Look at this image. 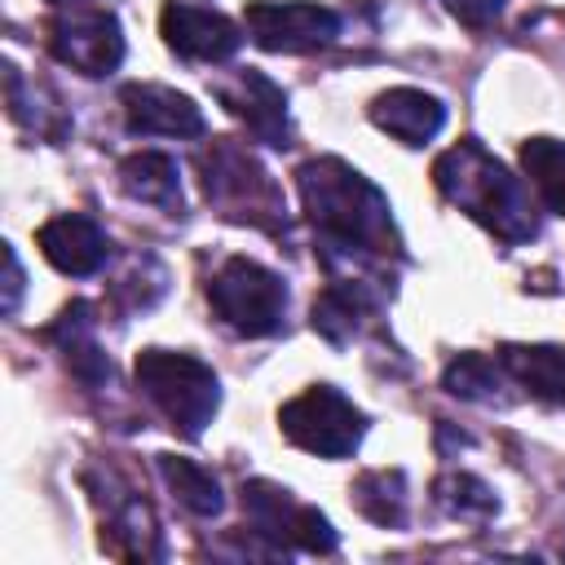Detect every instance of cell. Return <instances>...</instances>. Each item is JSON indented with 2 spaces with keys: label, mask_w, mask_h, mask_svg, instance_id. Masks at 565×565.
Wrapping results in <instances>:
<instances>
[{
  "label": "cell",
  "mask_w": 565,
  "mask_h": 565,
  "mask_svg": "<svg viewBox=\"0 0 565 565\" xmlns=\"http://www.w3.org/2000/svg\"><path fill=\"white\" fill-rule=\"evenodd\" d=\"M159 472L168 481V490L177 494V503L194 516H216L225 508V494H221V481L194 463V459H181V455H159Z\"/></svg>",
  "instance_id": "cell-17"
},
{
  "label": "cell",
  "mask_w": 565,
  "mask_h": 565,
  "mask_svg": "<svg viewBox=\"0 0 565 565\" xmlns=\"http://www.w3.org/2000/svg\"><path fill=\"white\" fill-rule=\"evenodd\" d=\"M119 185L141 199V203H177L181 199V177H177V163L168 154H154V150H141V154H128L119 163Z\"/></svg>",
  "instance_id": "cell-18"
},
{
  "label": "cell",
  "mask_w": 565,
  "mask_h": 565,
  "mask_svg": "<svg viewBox=\"0 0 565 565\" xmlns=\"http://www.w3.org/2000/svg\"><path fill=\"white\" fill-rule=\"evenodd\" d=\"M437 190L468 212L477 225H486L503 243H530L539 234V212L521 177H512L477 137H463L433 163Z\"/></svg>",
  "instance_id": "cell-2"
},
{
  "label": "cell",
  "mask_w": 565,
  "mask_h": 565,
  "mask_svg": "<svg viewBox=\"0 0 565 565\" xmlns=\"http://www.w3.org/2000/svg\"><path fill=\"white\" fill-rule=\"evenodd\" d=\"M159 31H163V44L177 57H190V62H230L238 53V44H243L238 22H230L216 9L185 4V0H168L163 4Z\"/></svg>",
  "instance_id": "cell-10"
},
{
  "label": "cell",
  "mask_w": 565,
  "mask_h": 565,
  "mask_svg": "<svg viewBox=\"0 0 565 565\" xmlns=\"http://www.w3.org/2000/svg\"><path fill=\"white\" fill-rule=\"evenodd\" d=\"M300 203L322 234L327 256H358V260H380L402 247L393 230V207L388 199L344 159H309L296 172Z\"/></svg>",
  "instance_id": "cell-1"
},
{
  "label": "cell",
  "mask_w": 565,
  "mask_h": 565,
  "mask_svg": "<svg viewBox=\"0 0 565 565\" xmlns=\"http://www.w3.org/2000/svg\"><path fill=\"white\" fill-rule=\"evenodd\" d=\"M278 428L291 446H300L318 459H344L358 450V441L366 433V415L340 388L313 384L278 411Z\"/></svg>",
  "instance_id": "cell-5"
},
{
  "label": "cell",
  "mask_w": 565,
  "mask_h": 565,
  "mask_svg": "<svg viewBox=\"0 0 565 565\" xmlns=\"http://www.w3.org/2000/svg\"><path fill=\"white\" fill-rule=\"evenodd\" d=\"M199 172H203V194L234 221H252V225H274L282 216V199L269 181V172L234 141H216L212 150L199 154Z\"/></svg>",
  "instance_id": "cell-6"
},
{
  "label": "cell",
  "mask_w": 565,
  "mask_h": 565,
  "mask_svg": "<svg viewBox=\"0 0 565 565\" xmlns=\"http://www.w3.org/2000/svg\"><path fill=\"white\" fill-rule=\"evenodd\" d=\"M521 168L530 177V185L539 190V199L565 216V141L556 137H530L521 146Z\"/></svg>",
  "instance_id": "cell-19"
},
{
  "label": "cell",
  "mask_w": 565,
  "mask_h": 565,
  "mask_svg": "<svg viewBox=\"0 0 565 565\" xmlns=\"http://www.w3.org/2000/svg\"><path fill=\"white\" fill-rule=\"evenodd\" d=\"M243 508H247L252 530L260 539H274L278 547H296V552H313V556L335 552L331 521L318 508L296 503L291 490H282L274 481H247L243 486Z\"/></svg>",
  "instance_id": "cell-7"
},
{
  "label": "cell",
  "mask_w": 565,
  "mask_h": 565,
  "mask_svg": "<svg viewBox=\"0 0 565 565\" xmlns=\"http://www.w3.org/2000/svg\"><path fill=\"white\" fill-rule=\"evenodd\" d=\"M446 9H450L463 26L481 31V26H490V22L503 13V0H446Z\"/></svg>",
  "instance_id": "cell-23"
},
{
  "label": "cell",
  "mask_w": 565,
  "mask_h": 565,
  "mask_svg": "<svg viewBox=\"0 0 565 565\" xmlns=\"http://www.w3.org/2000/svg\"><path fill=\"white\" fill-rule=\"evenodd\" d=\"M53 4H75V0H53Z\"/></svg>",
  "instance_id": "cell-25"
},
{
  "label": "cell",
  "mask_w": 565,
  "mask_h": 565,
  "mask_svg": "<svg viewBox=\"0 0 565 565\" xmlns=\"http://www.w3.org/2000/svg\"><path fill=\"white\" fill-rule=\"evenodd\" d=\"M243 31L269 53H309L340 35V13L313 0H252L243 9Z\"/></svg>",
  "instance_id": "cell-8"
},
{
  "label": "cell",
  "mask_w": 565,
  "mask_h": 565,
  "mask_svg": "<svg viewBox=\"0 0 565 565\" xmlns=\"http://www.w3.org/2000/svg\"><path fill=\"white\" fill-rule=\"evenodd\" d=\"M371 124L397 137L402 146H424L441 132L446 106L424 88H388L371 102Z\"/></svg>",
  "instance_id": "cell-14"
},
{
  "label": "cell",
  "mask_w": 565,
  "mask_h": 565,
  "mask_svg": "<svg viewBox=\"0 0 565 565\" xmlns=\"http://www.w3.org/2000/svg\"><path fill=\"white\" fill-rule=\"evenodd\" d=\"M508 375L539 402L565 406V353L552 344H508L503 349Z\"/></svg>",
  "instance_id": "cell-15"
},
{
  "label": "cell",
  "mask_w": 565,
  "mask_h": 565,
  "mask_svg": "<svg viewBox=\"0 0 565 565\" xmlns=\"http://www.w3.org/2000/svg\"><path fill=\"white\" fill-rule=\"evenodd\" d=\"M132 375H137V388L146 393V402L185 437H199L221 406V380L194 353L141 349Z\"/></svg>",
  "instance_id": "cell-3"
},
{
  "label": "cell",
  "mask_w": 565,
  "mask_h": 565,
  "mask_svg": "<svg viewBox=\"0 0 565 565\" xmlns=\"http://www.w3.org/2000/svg\"><path fill=\"white\" fill-rule=\"evenodd\" d=\"M433 494H437V503H441L450 516H459V521H490V516L499 512L494 490H490L481 477H472V472H441L437 486H433Z\"/></svg>",
  "instance_id": "cell-22"
},
{
  "label": "cell",
  "mask_w": 565,
  "mask_h": 565,
  "mask_svg": "<svg viewBox=\"0 0 565 565\" xmlns=\"http://www.w3.org/2000/svg\"><path fill=\"white\" fill-rule=\"evenodd\" d=\"M503 375H508L503 358L494 362V358H486V353H459V358L446 366L441 384H446V393H455V397H463V402H494L499 388H503Z\"/></svg>",
  "instance_id": "cell-21"
},
{
  "label": "cell",
  "mask_w": 565,
  "mask_h": 565,
  "mask_svg": "<svg viewBox=\"0 0 565 565\" xmlns=\"http://www.w3.org/2000/svg\"><path fill=\"white\" fill-rule=\"evenodd\" d=\"M49 49L79 75H110L124 62V31L110 9H71L49 22Z\"/></svg>",
  "instance_id": "cell-9"
},
{
  "label": "cell",
  "mask_w": 565,
  "mask_h": 565,
  "mask_svg": "<svg viewBox=\"0 0 565 565\" xmlns=\"http://www.w3.org/2000/svg\"><path fill=\"white\" fill-rule=\"evenodd\" d=\"M216 102L238 119L247 124V132L265 146H287V93L260 75V71H238V75H225L216 79Z\"/></svg>",
  "instance_id": "cell-11"
},
{
  "label": "cell",
  "mask_w": 565,
  "mask_h": 565,
  "mask_svg": "<svg viewBox=\"0 0 565 565\" xmlns=\"http://www.w3.org/2000/svg\"><path fill=\"white\" fill-rule=\"evenodd\" d=\"M207 300L216 309V318L238 331V335H274L287 318V287L274 269H265L260 260L247 256H230L212 282H207Z\"/></svg>",
  "instance_id": "cell-4"
},
{
  "label": "cell",
  "mask_w": 565,
  "mask_h": 565,
  "mask_svg": "<svg viewBox=\"0 0 565 565\" xmlns=\"http://www.w3.org/2000/svg\"><path fill=\"white\" fill-rule=\"evenodd\" d=\"M40 252H44V260H49L53 269L84 278V274H97V269L106 265L110 238H106L88 216L66 212V216H53V221L40 225Z\"/></svg>",
  "instance_id": "cell-13"
},
{
  "label": "cell",
  "mask_w": 565,
  "mask_h": 565,
  "mask_svg": "<svg viewBox=\"0 0 565 565\" xmlns=\"http://www.w3.org/2000/svg\"><path fill=\"white\" fill-rule=\"evenodd\" d=\"M353 503L362 516H371L375 525H402L406 521V477L393 468H375L362 472L353 481Z\"/></svg>",
  "instance_id": "cell-20"
},
{
  "label": "cell",
  "mask_w": 565,
  "mask_h": 565,
  "mask_svg": "<svg viewBox=\"0 0 565 565\" xmlns=\"http://www.w3.org/2000/svg\"><path fill=\"white\" fill-rule=\"evenodd\" d=\"M49 335L62 344L66 366H71L84 384H102V380H110V358H106V353L97 349V340H93V309H88L84 300L66 305Z\"/></svg>",
  "instance_id": "cell-16"
},
{
  "label": "cell",
  "mask_w": 565,
  "mask_h": 565,
  "mask_svg": "<svg viewBox=\"0 0 565 565\" xmlns=\"http://www.w3.org/2000/svg\"><path fill=\"white\" fill-rule=\"evenodd\" d=\"M18 300H22V260L18 252L4 243V313H18Z\"/></svg>",
  "instance_id": "cell-24"
},
{
  "label": "cell",
  "mask_w": 565,
  "mask_h": 565,
  "mask_svg": "<svg viewBox=\"0 0 565 565\" xmlns=\"http://www.w3.org/2000/svg\"><path fill=\"white\" fill-rule=\"evenodd\" d=\"M124 119L141 137H199L203 132V110L194 97L168 88V84H128L119 93Z\"/></svg>",
  "instance_id": "cell-12"
}]
</instances>
